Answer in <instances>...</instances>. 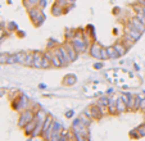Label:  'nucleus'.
<instances>
[{"label": "nucleus", "instance_id": "bb28decb", "mask_svg": "<svg viewBox=\"0 0 145 141\" xmlns=\"http://www.w3.org/2000/svg\"><path fill=\"white\" fill-rule=\"evenodd\" d=\"M37 5H39V8L40 9H44L45 7H46V0H40Z\"/></svg>", "mask_w": 145, "mask_h": 141}, {"label": "nucleus", "instance_id": "c85d7f7f", "mask_svg": "<svg viewBox=\"0 0 145 141\" xmlns=\"http://www.w3.org/2000/svg\"><path fill=\"white\" fill-rule=\"evenodd\" d=\"M94 68H95V69H100V68H103V63H96V64H94Z\"/></svg>", "mask_w": 145, "mask_h": 141}, {"label": "nucleus", "instance_id": "0eeeda50", "mask_svg": "<svg viewBox=\"0 0 145 141\" xmlns=\"http://www.w3.org/2000/svg\"><path fill=\"white\" fill-rule=\"evenodd\" d=\"M105 49H107V54H108V57H109V59H117L118 57H121L117 50L114 49V46H108Z\"/></svg>", "mask_w": 145, "mask_h": 141}, {"label": "nucleus", "instance_id": "b1692460", "mask_svg": "<svg viewBox=\"0 0 145 141\" xmlns=\"http://www.w3.org/2000/svg\"><path fill=\"white\" fill-rule=\"evenodd\" d=\"M101 59H109V57H108L107 54V49L105 48H101Z\"/></svg>", "mask_w": 145, "mask_h": 141}, {"label": "nucleus", "instance_id": "dca6fc26", "mask_svg": "<svg viewBox=\"0 0 145 141\" xmlns=\"http://www.w3.org/2000/svg\"><path fill=\"white\" fill-rule=\"evenodd\" d=\"M109 113L110 114H114L116 112H117V103L116 101H113V100H110L109 101Z\"/></svg>", "mask_w": 145, "mask_h": 141}, {"label": "nucleus", "instance_id": "9b49d317", "mask_svg": "<svg viewBox=\"0 0 145 141\" xmlns=\"http://www.w3.org/2000/svg\"><path fill=\"white\" fill-rule=\"evenodd\" d=\"M27 54L28 53H25V52H19L16 54V58H17V63L19 64H25V60L27 58Z\"/></svg>", "mask_w": 145, "mask_h": 141}, {"label": "nucleus", "instance_id": "4be33fe9", "mask_svg": "<svg viewBox=\"0 0 145 141\" xmlns=\"http://www.w3.org/2000/svg\"><path fill=\"white\" fill-rule=\"evenodd\" d=\"M16 63H17L16 54H9V58H8V64H16Z\"/></svg>", "mask_w": 145, "mask_h": 141}, {"label": "nucleus", "instance_id": "412c9836", "mask_svg": "<svg viewBox=\"0 0 145 141\" xmlns=\"http://www.w3.org/2000/svg\"><path fill=\"white\" fill-rule=\"evenodd\" d=\"M121 99H122V100L125 101L126 104H129V103H130V100L132 99V96H131V94H129V92H127V94H123V95L121 96Z\"/></svg>", "mask_w": 145, "mask_h": 141}, {"label": "nucleus", "instance_id": "2f4dec72", "mask_svg": "<svg viewBox=\"0 0 145 141\" xmlns=\"http://www.w3.org/2000/svg\"><path fill=\"white\" fill-rule=\"evenodd\" d=\"M120 10H121L120 8H114V14H118L120 13Z\"/></svg>", "mask_w": 145, "mask_h": 141}, {"label": "nucleus", "instance_id": "39448f33", "mask_svg": "<svg viewBox=\"0 0 145 141\" xmlns=\"http://www.w3.org/2000/svg\"><path fill=\"white\" fill-rule=\"evenodd\" d=\"M42 58H44V54H41L40 52L33 53V67L35 68H41V64H42Z\"/></svg>", "mask_w": 145, "mask_h": 141}, {"label": "nucleus", "instance_id": "1a4fd4ad", "mask_svg": "<svg viewBox=\"0 0 145 141\" xmlns=\"http://www.w3.org/2000/svg\"><path fill=\"white\" fill-rule=\"evenodd\" d=\"M114 49L118 52V54L120 55H125L127 53V46H125L123 44H121V42H117V44H114Z\"/></svg>", "mask_w": 145, "mask_h": 141}, {"label": "nucleus", "instance_id": "6e6552de", "mask_svg": "<svg viewBox=\"0 0 145 141\" xmlns=\"http://www.w3.org/2000/svg\"><path fill=\"white\" fill-rule=\"evenodd\" d=\"M28 14H30V18L32 19L33 22L39 18V16L41 14V9H36V8H30L28 9Z\"/></svg>", "mask_w": 145, "mask_h": 141}, {"label": "nucleus", "instance_id": "f3484780", "mask_svg": "<svg viewBox=\"0 0 145 141\" xmlns=\"http://www.w3.org/2000/svg\"><path fill=\"white\" fill-rule=\"evenodd\" d=\"M8 58H9V54L1 53L0 54V64H8Z\"/></svg>", "mask_w": 145, "mask_h": 141}, {"label": "nucleus", "instance_id": "a211bd4d", "mask_svg": "<svg viewBox=\"0 0 145 141\" xmlns=\"http://www.w3.org/2000/svg\"><path fill=\"white\" fill-rule=\"evenodd\" d=\"M44 21H45V14L42 13V12H41V14H40V16H39V18L35 21V25L39 27V26H41V25H42V23H44Z\"/></svg>", "mask_w": 145, "mask_h": 141}, {"label": "nucleus", "instance_id": "6ab92c4d", "mask_svg": "<svg viewBox=\"0 0 145 141\" xmlns=\"http://www.w3.org/2000/svg\"><path fill=\"white\" fill-rule=\"evenodd\" d=\"M109 99H108V98H105V96H104V98H100V99H99V101H98V105L99 106H101V105H104V106H108V105H109Z\"/></svg>", "mask_w": 145, "mask_h": 141}, {"label": "nucleus", "instance_id": "ddd939ff", "mask_svg": "<svg viewBox=\"0 0 145 141\" xmlns=\"http://www.w3.org/2000/svg\"><path fill=\"white\" fill-rule=\"evenodd\" d=\"M52 13H53V16L58 17V16H60V14L63 13V8H62L60 5H58V4L55 3L54 5L52 7Z\"/></svg>", "mask_w": 145, "mask_h": 141}, {"label": "nucleus", "instance_id": "72a5a7b5", "mask_svg": "<svg viewBox=\"0 0 145 141\" xmlns=\"http://www.w3.org/2000/svg\"><path fill=\"white\" fill-rule=\"evenodd\" d=\"M3 92H4V91H3V90H1V89H0V96L3 95Z\"/></svg>", "mask_w": 145, "mask_h": 141}, {"label": "nucleus", "instance_id": "9d476101", "mask_svg": "<svg viewBox=\"0 0 145 141\" xmlns=\"http://www.w3.org/2000/svg\"><path fill=\"white\" fill-rule=\"evenodd\" d=\"M131 23H132V26H134L136 30H139L140 32H144V30H145V25H142L141 22L139 21L137 18H134V19H131Z\"/></svg>", "mask_w": 145, "mask_h": 141}, {"label": "nucleus", "instance_id": "2eb2a0df", "mask_svg": "<svg viewBox=\"0 0 145 141\" xmlns=\"http://www.w3.org/2000/svg\"><path fill=\"white\" fill-rule=\"evenodd\" d=\"M52 63L54 67H62V62L59 60V58L55 54H52Z\"/></svg>", "mask_w": 145, "mask_h": 141}, {"label": "nucleus", "instance_id": "473e14b6", "mask_svg": "<svg viewBox=\"0 0 145 141\" xmlns=\"http://www.w3.org/2000/svg\"><path fill=\"white\" fill-rule=\"evenodd\" d=\"M142 13H144V16H145V5L142 7Z\"/></svg>", "mask_w": 145, "mask_h": 141}, {"label": "nucleus", "instance_id": "f257e3e1", "mask_svg": "<svg viewBox=\"0 0 145 141\" xmlns=\"http://www.w3.org/2000/svg\"><path fill=\"white\" fill-rule=\"evenodd\" d=\"M33 119V112L32 110H26L25 113L21 114V119H19V126H26L28 122Z\"/></svg>", "mask_w": 145, "mask_h": 141}, {"label": "nucleus", "instance_id": "20e7f679", "mask_svg": "<svg viewBox=\"0 0 145 141\" xmlns=\"http://www.w3.org/2000/svg\"><path fill=\"white\" fill-rule=\"evenodd\" d=\"M66 49H67V53H68L69 58H71V62H73V60L77 59V55H78V53L76 52V49L73 48V45H72V42L69 44H66Z\"/></svg>", "mask_w": 145, "mask_h": 141}, {"label": "nucleus", "instance_id": "7c9ffc66", "mask_svg": "<svg viewBox=\"0 0 145 141\" xmlns=\"http://www.w3.org/2000/svg\"><path fill=\"white\" fill-rule=\"evenodd\" d=\"M4 36H5V32H4L3 30H0V40H1V39H3Z\"/></svg>", "mask_w": 145, "mask_h": 141}, {"label": "nucleus", "instance_id": "7ed1b4c3", "mask_svg": "<svg viewBox=\"0 0 145 141\" xmlns=\"http://www.w3.org/2000/svg\"><path fill=\"white\" fill-rule=\"evenodd\" d=\"M127 35H130V36H131V37L134 39L135 41H136V40H139V39L141 37V32H140L139 30H136V28H135L134 26H132V23H131V22H130V23H129V32H127Z\"/></svg>", "mask_w": 145, "mask_h": 141}, {"label": "nucleus", "instance_id": "f8f14e48", "mask_svg": "<svg viewBox=\"0 0 145 141\" xmlns=\"http://www.w3.org/2000/svg\"><path fill=\"white\" fill-rule=\"evenodd\" d=\"M116 103H117V112H118V113H122V112L126 110L127 104L125 103V101H123L121 98H120V99H117V101H116Z\"/></svg>", "mask_w": 145, "mask_h": 141}, {"label": "nucleus", "instance_id": "5701e85b", "mask_svg": "<svg viewBox=\"0 0 145 141\" xmlns=\"http://www.w3.org/2000/svg\"><path fill=\"white\" fill-rule=\"evenodd\" d=\"M140 104H141V99H140L139 96H136V98H135V104H134V110L140 108Z\"/></svg>", "mask_w": 145, "mask_h": 141}, {"label": "nucleus", "instance_id": "cd10ccee", "mask_svg": "<svg viewBox=\"0 0 145 141\" xmlns=\"http://www.w3.org/2000/svg\"><path fill=\"white\" fill-rule=\"evenodd\" d=\"M73 114H74L73 110H68V112L66 113V117H67V118H71V117H73Z\"/></svg>", "mask_w": 145, "mask_h": 141}, {"label": "nucleus", "instance_id": "aec40b11", "mask_svg": "<svg viewBox=\"0 0 145 141\" xmlns=\"http://www.w3.org/2000/svg\"><path fill=\"white\" fill-rule=\"evenodd\" d=\"M25 65H33V54H27L25 60Z\"/></svg>", "mask_w": 145, "mask_h": 141}, {"label": "nucleus", "instance_id": "f03ea898", "mask_svg": "<svg viewBox=\"0 0 145 141\" xmlns=\"http://www.w3.org/2000/svg\"><path fill=\"white\" fill-rule=\"evenodd\" d=\"M90 54L96 59H101V46L99 44H93V46L90 48Z\"/></svg>", "mask_w": 145, "mask_h": 141}, {"label": "nucleus", "instance_id": "423d86ee", "mask_svg": "<svg viewBox=\"0 0 145 141\" xmlns=\"http://www.w3.org/2000/svg\"><path fill=\"white\" fill-rule=\"evenodd\" d=\"M77 81L76 76H73V74H67L66 77L63 78V81H62V84L66 85V86H71V85H74Z\"/></svg>", "mask_w": 145, "mask_h": 141}, {"label": "nucleus", "instance_id": "393cba45", "mask_svg": "<svg viewBox=\"0 0 145 141\" xmlns=\"http://www.w3.org/2000/svg\"><path fill=\"white\" fill-rule=\"evenodd\" d=\"M55 3H57L58 5H60L62 8H64V7H66L67 4H68V0H57Z\"/></svg>", "mask_w": 145, "mask_h": 141}, {"label": "nucleus", "instance_id": "c756f323", "mask_svg": "<svg viewBox=\"0 0 145 141\" xmlns=\"http://www.w3.org/2000/svg\"><path fill=\"white\" fill-rule=\"evenodd\" d=\"M140 108H141V109H145V98L141 99V104H140Z\"/></svg>", "mask_w": 145, "mask_h": 141}, {"label": "nucleus", "instance_id": "c9c22d12", "mask_svg": "<svg viewBox=\"0 0 145 141\" xmlns=\"http://www.w3.org/2000/svg\"><path fill=\"white\" fill-rule=\"evenodd\" d=\"M144 125H145V123H144Z\"/></svg>", "mask_w": 145, "mask_h": 141}, {"label": "nucleus", "instance_id": "f704fd0d", "mask_svg": "<svg viewBox=\"0 0 145 141\" xmlns=\"http://www.w3.org/2000/svg\"><path fill=\"white\" fill-rule=\"evenodd\" d=\"M76 0H68V3H74Z\"/></svg>", "mask_w": 145, "mask_h": 141}, {"label": "nucleus", "instance_id": "a878e982", "mask_svg": "<svg viewBox=\"0 0 145 141\" xmlns=\"http://www.w3.org/2000/svg\"><path fill=\"white\" fill-rule=\"evenodd\" d=\"M8 30L10 31H14V30H17V25L14 23V22H10V23H8Z\"/></svg>", "mask_w": 145, "mask_h": 141}, {"label": "nucleus", "instance_id": "4468645a", "mask_svg": "<svg viewBox=\"0 0 145 141\" xmlns=\"http://www.w3.org/2000/svg\"><path fill=\"white\" fill-rule=\"evenodd\" d=\"M39 1L40 0H23V4H25L26 8H33V7L36 5V4H39Z\"/></svg>", "mask_w": 145, "mask_h": 141}]
</instances>
